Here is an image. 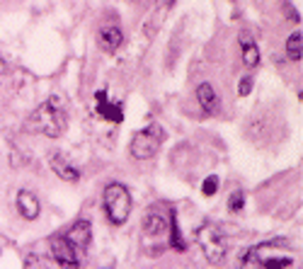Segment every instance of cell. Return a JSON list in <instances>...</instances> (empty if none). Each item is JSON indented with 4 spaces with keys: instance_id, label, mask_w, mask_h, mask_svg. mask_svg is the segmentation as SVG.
Returning <instances> with one entry per match:
<instances>
[{
    "instance_id": "1",
    "label": "cell",
    "mask_w": 303,
    "mask_h": 269,
    "mask_svg": "<svg viewBox=\"0 0 303 269\" xmlns=\"http://www.w3.org/2000/svg\"><path fill=\"white\" fill-rule=\"evenodd\" d=\"M27 131L32 134H41V136H49V138H58L63 131H66V114L61 109V97H51L49 102H44L41 107H37L32 112V117L27 119L24 124Z\"/></svg>"
},
{
    "instance_id": "2",
    "label": "cell",
    "mask_w": 303,
    "mask_h": 269,
    "mask_svg": "<svg viewBox=\"0 0 303 269\" xmlns=\"http://www.w3.org/2000/svg\"><path fill=\"white\" fill-rule=\"evenodd\" d=\"M197 245L202 248V255L206 257L208 265H221L226 260L228 240H226V233L216 223H204L197 231Z\"/></svg>"
},
{
    "instance_id": "3",
    "label": "cell",
    "mask_w": 303,
    "mask_h": 269,
    "mask_svg": "<svg viewBox=\"0 0 303 269\" xmlns=\"http://www.w3.org/2000/svg\"><path fill=\"white\" fill-rule=\"evenodd\" d=\"M102 206H104V214H107V218L112 221L114 226L126 223V218H129V214H131V206H133L129 189H126L124 184H119V182L107 184L104 197H102Z\"/></svg>"
},
{
    "instance_id": "4",
    "label": "cell",
    "mask_w": 303,
    "mask_h": 269,
    "mask_svg": "<svg viewBox=\"0 0 303 269\" xmlns=\"http://www.w3.org/2000/svg\"><path fill=\"white\" fill-rule=\"evenodd\" d=\"M163 141H165V131L158 124H151L148 129L133 134L129 150H131V155L136 160H148V158H153V155L160 150Z\"/></svg>"
},
{
    "instance_id": "5",
    "label": "cell",
    "mask_w": 303,
    "mask_h": 269,
    "mask_svg": "<svg viewBox=\"0 0 303 269\" xmlns=\"http://www.w3.org/2000/svg\"><path fill=\"white\" fill-rule=\"evenodd\" d=\"M51 255L61 267H80V250L66 238V235H56L49 240Z\"/></svg>"
},
{
    "instance_id": "6",
    "label": "cell",
    "mask_w": 303,
    "mask_h": 269,
    "mask_svg": "<svg viewBox=\"0 0 303 269\" xmlns=\"http://www.w3.org/2000/svg\"><path fill=\"white\" fill-rule=\"evenodd\" d=\"M66 238L76 245L78 250H88L90 248V243H93V226H90V221H85V218H80L73 223V228L66 233Z\"/></svg>"
},
{
    "instance_id": "7",
    "label": "cell",
    "mask_w": 303,
    "mask_h": 269,
    "mask_svg": "<svg viewBox=\"0 0 303 269\" xmlns=\"http://www.w3.org/2000/svg\"><path fill=\"white\" fill-rule=\"evenodd\" d=\"M17 211L22 218L27 221H34L39 214H41V204H39V197L29 189H19L17 194Z\"/></svg>"
},
{
    "instance_id": "8",
    "label": "cell",
    "mask_w": 303,
    "mask_h": 269,
    "mask_svg": "<svg viewBox=\"0 0 303 269\" xmlns=\"http://www.w3.org/2000/svg\"><path fill=\"white\" fill-rule=\"evenodd\" d=\"M97 39H100V49H102L104 54H114V51L124 44V34H121V29H119L116 24L102 27Z\"/></svg>"
},
{
    "instance_id": "9",
    "label": "cell",
    "mask_w": 303,
    "mask_h": 269,
    "mask_svg": "<svg viewBox=\"0 0 303 269\" xmlns=\"http://www.w3.org/2000/svg\"><path fill=\"white\" fill-rule=\"evenodd\" d=\"M49 165H51V170L56 172L61 179H66V182H78L80 179V172H78V167H73L71 162L63 158V153H51V158H49Z\"/></svg>"
},
{
    "instance_id": "10",
    "label": "cell",
    "mask_w": 303,
    "mask_h": 269,
    "mask_svg": "<svg viewBox=\"0 0 303 269\" xmlns=\"http://www.w3.org/2000/svg\"><path fill=\"white\" fill-rule=\"evenodd\" d=\"M238 41H240V51H243V63H245L247 68H255L260 63V46L255 44V39L247 34V32H240Z\"/></svg>"
},
{
    "instance_id": "11",
    "label": "cell",
    "mask_w": 303,
    "mask_h": 269,
    "mask_svg": "<svg viewBox=\"0 0 303 269\" xmlns=\"http://www.w3.org/2000/svg\"><path fill=\"white\" fill-rule=\"evenodd\" d=\"M197 102H199V107H202V112L206 117L216 114V109H218V97H216V92H213V88L208 83H202L197 88Z\"/></svg>"
},
{
    "instance_id": "12",
    "label": "cell",
    "mask_w": 303,
    "mask_h": 269,
    "mask_svg": "<svg viewBox=\"0 0 303 269\" xmlns=\"http://www.w3.org/2000/svg\"><path fill=\"white\" fill-rule=\"evenodd\" d=\"M168 228H170V214L163 216V214H158V211H151V214L143 218V231L148 235H163Z\"/></svg>"
},
{
    "instance_id": "13",
    "label": "cell",
    "mask_w": 303,
    "mask_h": 269,
    "mask_svg": "<svg viewBox=\"0 0 303 269\" xmlns=\"http://www.w3.org/2000/svg\"><path fill=\"white\" fill-rule=\"evenodd\" d=\"M97 112H100V117H104V119L112 122V124L124 122V107H121L119 102H109V100L97 102Z\"/></svg>"
},
{
    "instance_id": "14",
    "label": "cell",
    "mask_w": 303,
    "mask_h": 269,
    "mask_svg": "<svg viewBox=\"0 0 303 269\" xmlns=\"http://www.w3.org/2000/svg\"><path fill=\"white\" fill-rule=\"evenodd\" d=\"M286 54H289L291 61H301V56H303V34H301V29L289 36V41H286Z\"/></svg>"
},
{
    "instance_id": "15",
    "label": "cell",
    "mask_w": 303,
    "mask_h": 269,
    "mask_svg": "<svg viewBox=\"0 0 303 269\" xmlns=\"http://www.w3.org/2000/svg\"><path fill=\"white\" fill-rule=\"evenodd\" d=\"M170 233H172V248L175 250H185V240L180 238V231H177V218L170 211Z\"/></svg>"
},
{
    "instance_id": "16",
    "label": "cell",
    "mask_w": 303,
    "mask_h": 269,
    "mask_svg": "<svg viewBox=\"0 0 303 269\" xmlns=\"http://www.w3.org/2000/svg\"><path fill=\"white\" fill-rule=\"evenodd\" d=\"M243 206H245V194L243 192H233L230 199H228V209L233 214H238V211H243Z\"/></svg>"
},
{
    "instance_id": "17",
    "label": "cell",
    "mask_w": 303,
    "mask_h": 269,
    "mask_svg": "<svg viewBox=\"0 0 303 269\" xmlns=\"http://www.w3.org/2000/svg\"><path fill=\"white\" fill-rule=\"evenodd\" d=\"M291 265H294V262H291V260H289V257H282V260H279V257H272V260H262V262H260V267H267V269L291 267Z\"/></svg>"
},
{
    "instance_id": "18",
    "label": "cell",
    "mask_w": 303,
    "mask_h": 269,
    "mask_svg": "<svg viewBox=\"0 0 303 269\" xmlns=\"http://www.w3.org/2000/svg\"><path fill=\"white\" fill-rule=\"evenodd\" d=\"M216 189H218V177H216V175H208V177L204 179V184H202L204 197H213V194H216Z\"/></svg>"
},
{
    "instance_id": "19",
    "label": "cell",
    "mask_w": 303,
    "mask_h": 269,
    "mask_svg": "<svg viewBox=\"0 0 303 269\" xmlns=\"http://www.w3.org/2000/svg\"><path fill=\"white\" fill-rule=\"evenodd\" d=\"M250 90H252V78L247 75V78H243V80L238 83V95H240V97H247Z\"/></svg>"
},
{
    "instance_id": "20",
    "label": "cell",
    "mask_w": 303,
    "mask_h": 269,
    "mask_svg": "<svg viewBox=\"0 0 303 269\" xmlns=\"http://www.w3.org/2000/svg\"><path fill=\"white\" fill-rule=\"evenodd\" d=\"M2 78H5V61H2V56H0V83H2Z\"/></svg>"
}]
</instances>
